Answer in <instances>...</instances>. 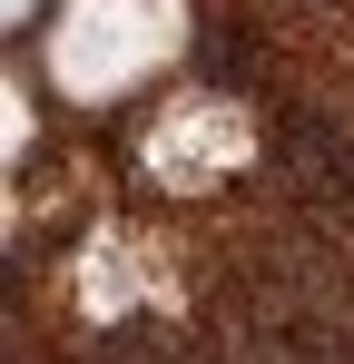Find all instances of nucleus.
Returning <instances> with one entry per match:
<instances>
[{
	"label": "nucleus",
	"mask_w": 354,
	"mask_h": 364,
	"mask_svg": "<svg viewBox=\"0 0 354 364\" xmlns=\"http://www.w3.org/2000/svg\"><path fill=\"white\" fill-rule=\"evenodd\" d=\"M177 40V0H79L59 30V79L69 89H118Z\"/></svg>",
	"instance_id": "nucleus-1"
}]
</instances>
